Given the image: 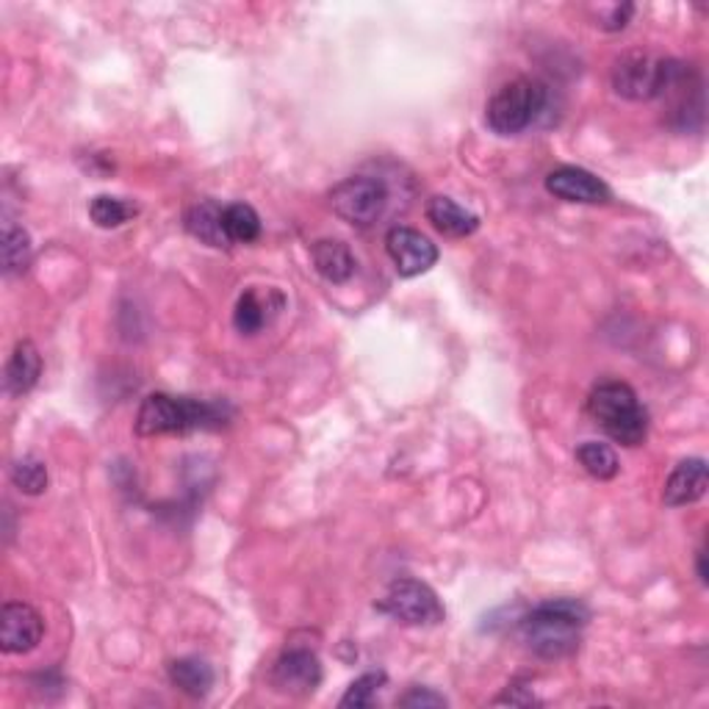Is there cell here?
I'll return each mask as SVG.
<instances>
[{
  "instance_id": "obj_13",
  "label": "cell",
  "mask_w": 709,
  "mask_h": 709,
  "mask_svg": "<svg viewBox=\"0 0 709 709\" xmlns=\"http://www.w3.org/2000/svg\"><path fill=\"white\" fill-rule=\"evenodd\" d=\"M427 219L433 223V228L439 230V234L452 236V238H466L480 228V217H476V214L466 211L461 203H455L452 197H444V195L430 197Z\"/></svg>"
},
{
  "instance_id": "obj_15",
  "label": "cell",
  "mask_w": 709,
  "mask_h": 709,
  "mask_svg": "<svg viewBox=\"0 0 709 709\" xmlns=\"http://www.w3.org/2000/svg\"><path fill=\"white\" fill-rule=\"evenodd\" d=\"M39 374H42V355L31 342H17L14 353L6 363V391L11 396H22L37 385Z\"/></svg>"
},
{
  "instance_id": "obj_7",
  "label": "cell",
  "mask_w": 709,
  "mask_h": 709,
  "mask_svg": "<svg viewBox=\"0 0 709 709\" xmlns=\"http://www.w3.org/2000/svg\"><path fill=\"white\" fill-rule=\"evenodd\" d=\"M377 607L407 627H435L446 616L433 588L418 580H396Z\"/></svg>"
},
{
  "instance_id": "obj_6",
  "label": "cell",
  "mask_w": 709,
  "mask_h": 709,
  "mask_svg": "<svg viewBox=\"0 0 709 709\" xmlns=\"http://www.w3.org/2000/svg\"><path fill=\"white\" fill-rule=\"evenodd\" d=\"M385 203H388V189L383 180L368 178V175H355V178L342 180L331 191V206L336 217L355 228H368L380 219Z\"/></svg>"
},
{
  "instance_id": "obj_23",
  "label": "cell",
  "mask_w": 709,
  "mask_h": 709,
  "mask_svg": "<svg viewBox=\"0 0 709 709\" xmlns=\"http://www.w3.org/2000/svg\"><path fill=\"white\" fill-rule=\"evenodd\" d=\"M234 325L242 336H255V333L266 325V308L264 303H260L258 292L249 288V292H244L242 297H238L234 308Z\"/></svg>"
},
{
  "instance_id": "obj_27",
  "label": "cell",
  "mask_w": 709,
  "mask_h": 709,
  "mask_svg": "<svg viewBox=\"0 0 709 709\" xmlns=\"http://www.w3.org/2000/svg\"><path fill=\"white\" fill-rule=\"evenodd\" d=\"M699 580L707 585V552L705 549L699 552Z\"/></svg>"
},
{
  "instance_id": "obj_8",
  "label": "cell",
  "mask_w": 709,
  "mask_h": 709,
  "mask_svg": "<svg viewBox=\"0 0 709 709\" xmlns=\"http://www.w3.org/2000/svg\"><path fill=\"white\" fill-rule=\"evenodd\" d=\"M322 682V662L319 657L311 649H299V646H292V649L283 651L277 657L275 668H272V685L275 690L286 696H311Z\"/></svg>"
},
{
  "instance_id": "obj_24",
  "label": "cell",
  "mask_w": 709,
  "mask_h": 709,
  "mask_svg": "<svg viewBox=\"0 0 709 709\" xmlns=\"http://www.w3.org/2000/svg\"><path fill=\"white\" fill-rule=\"evenodd\" d=\"M385 685V673H363L361 679H355L353 685H349V690L344 693L342 699V707L349 709V707H372L374 701V693H377L380 688Z\"/></svg>"
},
{
  "instance_id": "obj_19",
  "label": "cell",
  "mask_w": 709,
  "mask_h": 709,
  "mask_svg": "<svg viewBox=\"0 0 709 709\" xmlns=\"http://www.w3.org/2000/svg\"><path fill=\"white\" fill-rule=\"evenodd\" d=\"M31 236L20 225H3V272L6 275H22L31 266Z\"/></svg>"
},
{
  "instance_id": "obj_9",
  "label": "cell",
  "mask_w": 709,
  "mask_h": 709,
  "mask_svg": "<svg viewBox=\"0 0 709 709\" xmlns=\"http://www.w3.org/2000/svg\"><path fill=\"white\" fill-rule=\"evenodd\" d=\"M385 253L402 277L424 275L439 260V247L422 230L405 228V225H396L385 234Z\"/></svg>"
},
{
  "instance_id": "obj_18",
  "label": "cell",
  "mask_w": 709,
  "mask_h": 709,
  "mask_svg": "<svg viewBox=\"0 0 709 709\" xmlns=\"http://www.w3.org/2000/svg\"><path fill=\"white\" fill-rule=\"evenodd\" d=\"M223 230L230 244H249L260 236V217L247 203H230L223 208Z\"/></svg>"
},
{
  "instance_id": "obj_21",
  "label": "cell",
  "mask_w": 709,
  "mask_h": 709,
  "mask_svg": "<svg viewBox=\"0 0 709 709\" xmlns=\"http://www.w3.org/2000/svg\"><path fill=\"white\" fill-rule=\"evenodd\" d=\"M89 217H92V223L98 225V228H119V225L128 223L130 217H136V206L119 200V197L98 195L89 203Z\"/></svg>"
},
{
  "instance_id": "obj_20",
  "label": "cell",
  "mask_w": 709,
  "mask_h": 709,
  "mask_svg": "<svg viewBox=\"0 0 709 709\" xmlns=\"http://www.w3.org/2000/svg\"><path fill=\"white\" fill-rule=\"evenodd\" d=\"M577 461L585 469L588 474L595 476V480H612L618 474V457L616 452L607 444H599V441H585V444L577 450Z\"/></svg>"
},
{
  "instance_id": "obj_22",
  "label": "cell",
  "mask_w": 709,
  "mask_h": 709,
  "mask_svg": "<svg viewBox=\"0 0 709 709\" xmlns=\"http://www.w3.org/2000/svg\"><path fill=\"white\" fill-rule=\"evenodd\" d=\"M9 476L17 491H22L26 496H39V493L48 491V466L39 457H22V461H17L11 466Z\"/></svg>"
},
{
  "instance_id": "obj_17",
  "label": "cell",
  "mask_w": 709,
  "mask_h": 709,
  "mask_svg": "<svg viewBox=\"0 0 709 709\" xmlns=\"http://www.w3.org/2000/svg\"><path fill=\"white\" fill-rule=\"evenodd\" d=\"M169 682L191 699H203L214 688V671L200 657H180L169 666Z\"/></svg>"
},
{
  "instance_id": "obj_1",
  "label": "cell",
  "mask_w": 709,
  "mask_h": 709,
  "mask_svg": "<svg viewBox=\"0 0 709 709\" xmlns=\"http://www.w3.org/2000/svg\"><path fill=\"white\" fill-rule=\"evenodd\" d=\"M588 618H591V612L577 599L543 601L521 618V634L538 657L560 660V657H569L580 649Z\"/></svg>"
},
{
  "instance_id": "obj_10",
  "label": "cell",
  "mask_w": 709,
  "mask_h": 709,
  "mask_svg": "<svg viewBox=\"0 0 709 709\" xmlns=\"http://www.w3.org/2000/svg\"><path fill=\"white\" fill-rule=\"evenodd\" d=\"M45 621L26 601H6L0 612V649L3 654H28L39 646Z\"/></svg>"
},
{
  "instance_id": "obj_2",
  "label": "cell",
  "mask_w": 709,
  "mask_h": 709,
  "mask_svg": "<svg viewBox=\"0 0 709 709\" xmlns=\"http://www.w3.org/2000/svg\"><path fill=\"white\" fill-rule=\"evenodd\" d=\"M230 407L225 402H203L191 396L150 394L136 416V435L191 433V430H217L228 424Z\"/></svg>"
},
{
  "instance_id": "obj_12",
  "label": "cell",
  "mask_w": 709,
  "mask_h": 709,
  "mask_svg": "<svg viewBox=\"0 0 709 709\" xmlns=\"http://www.w3.org/2000/svg\"><path fill=\"white\" fill-rule=\"evenodd\" d=\"M707 493V463L701 457H688L673 469L662 491V502L668 508H685L699 502Z\"/></svg>"
},
{
  "instance_id": "obj_11",
  "label": "cell",
  "mask_w": 709,
  "mask_h": 709,
  "mask_svg": "<svg viewBox=\"0 0 709 709\" xmlns=\"http://www.w3.org/2000/svg\"><path fill=\"white\" fill-rule=\"evenodd\" d=\"M546 191L565 203H585L599 206L610 203V186L582 167H558L546 175Z\"/></svg>"
},
{
  "instance_id": "obj_5",
  "label": "cell",
  "mask_w": 709,
  "mask_h": 709,
  "mask_svg": "<svg viewBox=\"0 0 709 709\" xmlns=\"http://www.w3.org/2000/svg\"><path fill=\"white\" fill-rule=\"evenodd\" d=\"M546 87L532 78H515L504 83L485 109L488 128L499 136H515L530 128L546 109Z\"/></svg>"
},
{
  "instance_id": "obj_3",
  "label": "cell",
  "mask_w": 709,
  "mask_h": 709,
  "mask_svg": "<svg viewBox=\"0 0 709 709\" xmlns=\"http://www.w3.org/2000/svg\"><path fill=\"white\" fill-rule=\"evenodd\" d=\"M588 413L612 441L623 446H640L649 435V411L632 385L618 380L595 385L588 396Z\"/></svg>"
},
{
  "instance_id": "obj_4",
  "label": "cell",
  "mask_w": 709,
  "mask_h": 709,
  "mask_svg": "<svg viewBox=\"0 0 709 709\" xmlns=\"http://www.w3.org/2000/svg\"><path fill=\"white\" fill-rule=\"evenodd\" d=\"M685 72L688 67L679 61L632 50V53H623L612 67V89L627 100L662 98L682 81Z\"/></svg>"
},
{
  "instance_id": "obj_25",
  "label": "cell",
  "mask_w": 709,
  "mask_h": 709,
  "mask_svg": "<svg viewBox=\"0 0 709 709\" xmlns=\"http://www.w3.org/2000/svg\"><path fill=\"white\" fill-rule=\"evenodd\" d=\"M446 705H450V701L430 688H413L411 693H405L400 699V707H411V709H439Z\"/></svg>"
},
{
  "instance_id": "obj_14",
  "label": "cell",
  "mask_w": 709,
  "mask_h": 709,
  "mask_svg": "<svg viewBox=\"0 0 709 709\" xmlns=\"http://www.w3.org/2000/svg\"><path fill=\"white\" fill-rule=\"evenodd\" d=\"M311 258H314L316 272L331 283H347L355 275V255L349 244L338 242V238H319L311 247Z\"/></svg>"
},
{
  "instance_id": "obj_16",
  "label": "cell",
  "mask_w": 709,
  "mask_h": 709,
  "mask_svg": "<svg viewBox=\"0 0 709 709\" xmlns=\"http://www.w3.org/2000/svg\"><path fill=\"white\" fill-rule=\"evenodd\" d=\"M184 225L191 236L200 238L208 247H228L230 244L223 230V206H219V203L206 200L191 206L189 211H186Z\"/></svg>"
},
{
  "instance_id": "obj_26",
  "label": "cell",
  "mask_w": 709,
  "mask_h": 709,
  "mask_svg": "<svg viewBox=\"0 0 709 709\" xmlns=\"http://www.w3.org/2000/svg\"><path fill=\"white\" fill-rule=\"evenodd\" d=\"M632 14H634V6L632 3L610 6V9H607L604 22H601V28H604V31H623V28H627V22H629V17H632Z\"/></svg>"
}]
</instances>
